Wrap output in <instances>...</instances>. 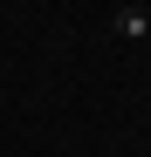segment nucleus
<instances>
[{
	"label": "nucleus",
	"instance_id": "nucleus-1",
	"mask_svg": "<svg viewBox=\"0 0 151 157\" xmlns=\"http://www.w3.org/2000/svg\"><path fill=\"white\" fill-rule=\"evenodd\" d=\"M110 34H117V41H151V14H144V7H117V14H110Z\"/></svg>",
	"mask_w": 151,
	"mask_h": 157
}]
</instances>
